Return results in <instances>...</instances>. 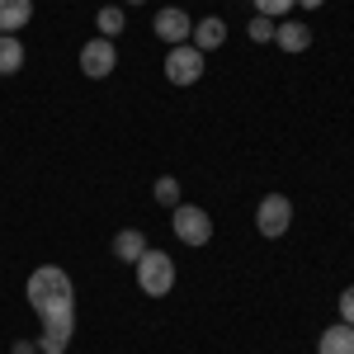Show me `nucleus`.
<instances>
[{
	"label": "nucleus",
	"mask_w": 354,
	"mask_h": 354,
	"mask_svg": "<svg viewBox=\"0 0 354 354\" xmlns=\"http://www.w3.org/2000/svg\"><path fill=\"white\" fill-rule=\"evenodd\" d=\"M137 288L147 298H165L175 288V260L165 250H156V245H147V255L137 260Z\"/></svg>",
	"instance_id": "obj_1"
},
{
	"label": "nucleus",
	"mask_w": 354,
	"mask_h": 354,
	"mask_svg": "<svg viewBox=\"0 0 354 354\" xmlns=\"http://www.w3.org/2000/svg\"><path fill=\"white\" fill-rule=\"evenodd\" d=\"M274 24H279V19H265V15H255V19L245 24V33H250V43H270V38H274Z\"/></svg>",
	"instance_id": "obj_15"
},
{
	"label": "nucleus",
	"mask_w": 354,
	"mask_h": 354,
	"mask_svg": "<svg viewBox=\"0 0 354 354\" xmlns=\"http://www.w3.org/2000/svg\"><path fill=\"white\" fill-rule=\"evenodd\" d=\"M147 255V236L137 232V227H128V232H118L113 236V260H128V265H137Z\"/></svg>",
	"instance_id": "obj_11"
},
{
	"label": "nucleus",
	"mask_w": 354,
	"mask_h": 354,
	"mask_svg": "<svg viewBox=\"0 0 354 354\" xmlns=\"http://www.w3.org/2000/svg\"><path fill=\"white\" fill-rule=\"evenodd\" d=\"M317 354H354V326H345V322L326 326L317 340Z\"/></svg>",
	"instance_id": "obj_9"
},
{
	"label": "nucleus",
	"mask_w": 354,
	"mask_h": 354,
	"mask_svg": "<svg viewBox=\"0 0 354 354\" xmlns=\"http://www.w3.org/2000/svg\"><path fill=\"white\" fill-rule=\"evenodd\" d=\"M189 43H194V48H198V53H203V57H208V53H213V48H222V43H227V24H222L218 15H203V19L194 24Z\"/></svg>",
	"instance_id": "obj_8"
},
{
	"label": "nucleus",
	"mask_w": 354,
	"mask_h": 354,
	"mask_svg": "<svg viewBox=\"0 0 354 354\" xmlns=\"http://www.w3.org/2000/svg\"><path fill=\"white\" fill-rule=\"evenodd\" d=\"M288 222H293V203L283 198V194H265L260 198V208H255V232L260 236H283L288 232Z\"/></svg>",
	"instance_id": "obj_4"
},
{
	"label": "nucleus",
	"mask_w": 354,
	"mask_h": 354,
	"mask_svg": "<svg viewBox=\"0 0 354 354\" xmlns=\"http://www.w3.org/2000/svg\"><path fill=\"white\" fill-rule=\"evenodd\" d=\"M95 28H100V38H118V33L128 28V19H123V10H118V5H104V10L95 15Z\"/></svg>",
	"instance_id": "obj_13"
},
{
	"label": "nucleus",
	"mask_w": 354,
	"mask_h": 354,
	"mask_svg": "<svg viewBox=\"0 0 354 354\" xmlns=\"http://www.w3.org/2000/svg\"><path fill=\"white\" fill-rule=\"evenodd\" d=\"M151 33L161 38V43H170V48H180V43H189V15L185 10H175V5H165V10H156V19H151Z\"/></svg>",
	"instance_id": "obj_6"
},
{
	"label": "nucleus",
	"mask_w": 354,
	"mask_h": 354,
	"mask_svg": "<svg viewBox=\"0 0 354 354\" xmlns=\"http://www.w3.org/2000/svg\"><path fill=\"white\" fill-rule=\"evenodd\" d=\"M24 71V43L15 33H0V76H15Z\"/></svg>",
	"instance_id": "obj_12"
},
{
	"label": "nucleus",
	"mask_w": 354,
	"mask_h": 354,
	"mask_svg": "<svg viewBox=\"0 0 354 354\" xmlns=\"http://www.w3.org/2000/svg\"><path fill=\"white\" fill-rule=\"evenodd\" d=\"M203 71H208V57L198 53L194 43H180V48L165 53V81L170 85H198Z\"/></svg>",
	"instance_id": "obj_2"
},
{
	"label": "nucleus",
	"mask_w": 354,
	"mask_h": 354,
	"mask_svg": "<svg viewBox=\"0 0 354 354\" xmlns=\"http://www.w3.org/2000/svg\"><path fill=\"white\" fill-rule=\"evenodd\" d=\"M28 354H38V350H28Z\"/></svg>",
	"instance_id": "obj_20"
},
{
	"label": "nucleus",
	"mask_w": 354,
	"mask_h": 354,
	"mask_svg": "<svg viewBox=\"0 0 354 354\" xmlns=\"http://www.w3.org/2000/svg\"><path fill=\"white\" fill-rule=\"evenodd\" d=\"M156 203H161V208H175V203H180V180H175V175H161V180H156Z\"/></svg>",
	"instance_id": "obj_14"
},
{
	"label": "nucleus",
	"mask_w": 354,
	"mask_h": 354,
	"mask_svg": "<svg viewBox=\"0 0 354 354\" xmlns=\"http://www.w3.org/2000/svg\"><path fill=\"white\" fill-rule=\"evenodd\" d=\"M288 10H298L293 0H255V15H265V19H283Z\"/></svg>",
	"instance_id": "obj_16"
},
{
	"label": "nucleus",
	"mask_w": 354,
	"mask_h": 354,
	"mask_svg": "<svg viewBox=\"0 0 354 354\" xmlns=\"http://www.w3.org/2000/svg\"><path fill=\"white\" fill-rule=\"evenodd\" d=\"M113 66H118V48H113V38H90L81 48V71L90 81H104L113 76Z\"/></svg>",
	"instance_id": "obj_5"
},
{
	"label": "nucleus",
	"mask_w": 354,
	"mask_h": 354,
	"mask_svg": "<svg viewBox=\"0 0 354 354\" xmlns=\"http://www.w3.org/2000/svg\"><path fill=\"white\" fill-rule=\"evenodd\" d=\"M33 19V0H0V33H19Z\"/></svg>",
	"instance_id": "obj_10"
},
{
	"label": "nucleus",
	"mask_w": 354,
	"mask_h": 354,
	"mask_svg": "<svg viewBox=\"0 0 354 354\" xmlns=\"http://www.w3.org/2000/svg\"><path fill=\"white\" fill-rule=\"evenodd\" d=\"M340 322H345V326H354V288H345V293H340Z\"/></svg>",
	"instance_id": "obj_17"
},
{
	"label": "nucleus",
	"mask_w": 354,
	"mask_h": 354,
	"mask_svg": "<svg viewBox=\"0 0 354 354\" xmlns=\"http://www.w3.org/2000/svg\"><path fill=\"white\" fill-rule=\"evenodd\" d=\"M293 5H302V10H322L326 0H293Z\"/></svg>",
	"instance_id": "obj_18"
},
{
	"label": "nucleus",
	"mask_w": 354,
	"mask_h": 354,
	"mask_svg": "<svg viewBox=\"0 0 354 354\" xmlns=\"http://www.w3.org/2000/svg\"><path fill=\"white\" fill-rule=\"evenodd\" d=\"M274 43H279L283 53H307V48H312V28L302 24V19H279V24H274Z\"/></svg>",
	"instance_id": "obj_7"
},
{
	"label": "nucleus",
	"mask_w": 354,
	"mask_h": 354,
	"mask_svg": "<svg viewBox=\"0 0 354 354\" xmlns=\"http://www.w3.org/2000/svg\"><path fill=\"white\" fill-rule=\"evenodd\" d=\"M170 227L185 245H208L213 241V218L198 208V203H175L170 208Z\"/></svg>",
	"instance_id": "obj_3"
},
{
	"label": "nucleus",
	"mask_w": 354,
	"mask_h": 354,
	"mask_svg": "<svg viewBox=\"0 0 354 354\" xmlns=\"http://www.w3.org/2000/svg\"><path fill=\"white\" fill-rule=\"evenodd\" d=\"M128 5H142V0H128Z\"/></svg>",
	"instance_id": "obj_19"
}]
</instances>
